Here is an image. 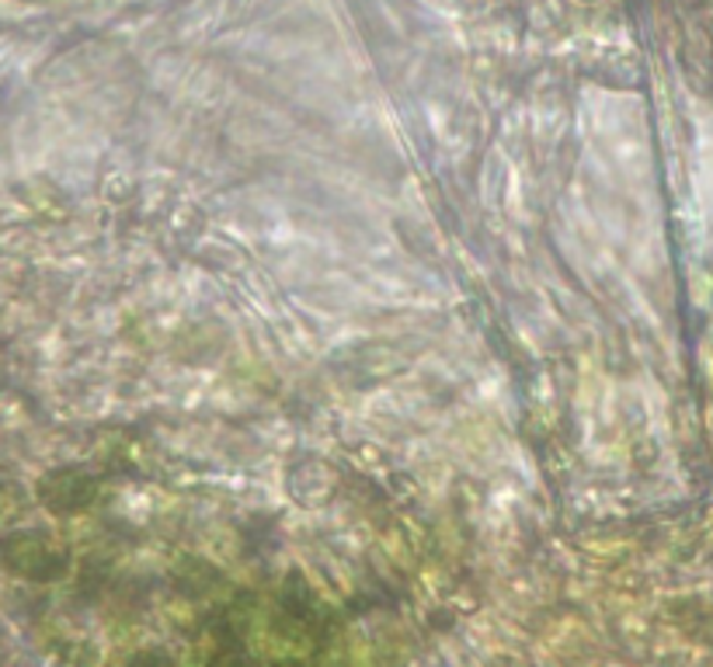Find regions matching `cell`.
Instances as JSON below:
<instances>
[{"label": "cell", "instance_id": "6da1fadb", "mask_svg": "<svg viewBox=\"0 0 713 667\" xmlns=\"http://www.w3.org/2000/svg\"><path fill=\"white\" fill-rule=\"evenodd\" d=\"M0 557H4V563L14 570V574H25V577H46V574H52L49 549L39 539H32V536H11V539H4V543H0Z\"/></svg>", "mask_w": 713, "mask_h": 667}]
</instances>
